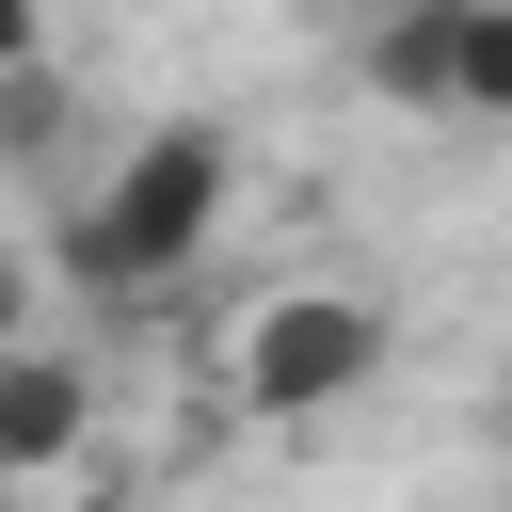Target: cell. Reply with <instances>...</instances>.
Returning <instances> with one entry per match:
<instances>
[{"label":"cell","instance_id":"cell-1","mask_svg":"<svg viewBox=\"0 0 512 512\" xmlns=\"http://www.w3.org/2000/svg\"><path fill=\"white\" fill-rule=\"evenodd\" d=\"M224 208H240V144L208 128V112H160V128H128V160L96 176V208H80V288H176L208 240H224Z\"/></svg>","mask_w":512,"mask_h":512},{"label":"cell","instance_id":"cell-2","mask_svg":"<svg viewBox=\"0 0 512 512\" xmlns=\"http://www.w3.org/2000/svg\"><path fill=\"white\" fill-rule=\"evenodd\" d=\"M384 352H400V320L368 288H256V320L224 336V400L256 432H320L384 384Z\"/></svg>","mask_w":512,"mask_h":512},{"label":"cell","instance_id":"cell-3","mask_svg":"<svg viewBox=\"0 0 512 512\" xmlns=\"http://www.w3.org/2000/svg\"><path fill=\"white\" fill-rule=\"evenodd\" d=\"M80 448H96V368L48 352V336H16V352H0V480L32 496V480H64Z\"/></svg>","mask_w":512,"mask_h":512},{"label":"cell","instance_id":"cell-4","mask_svg":"<svg viewBox=\"0 0 512 512\" xmlns=\"http://www.w3.org/2000/svg\"><path fill=\"white\" fill-rule=\"evenodd\" d=\"M448 16H464V0H368V16H352V64H368L384 112H432V128H448Z\"/></svg>","mask_w":512,"mask_h":512},{"label":"cell","instance_id":"cell-5","mask_svg":"<svg viewBox=\"0 0 512 512\" xmlns=\"http://www.w3.org/2000/svg\"><path fill=\"white\" fill-rule=\"evenodd\" d=\"M448 128H512V0L448 16Z\"/></svg>","mask_w":512,"mask_h":512},{"label":"cell","instance_id":"cell-6","mask_svg":"<svg viewBox=\"0 0 512 512\" xmlns=\"http://www.w3.org/2000/svg\"><path fill=\"white\" fill-rule=\"evenodd\" d=\"M64 144V64H0V160H48Z\"/></svg>","mask_w":512,"mask_h":512},{"label":"cell","instance_id":"cell-7","mask_svg":"<svg viewBox=\"0 0 512 512\" xmlns=\"http://www.w3.org/2000/svg\"><path fill=\"white\" fill-rule=\"evenodd\" d=\"M0 64H48V0H0Z\"/></svg>","mask_w":512,"mask_h":512},{"label":"cell","instance_id":"cell-8","mask_svg":"<svg viewBox=\"0 0 512 512\" xmlns=\"http://www.w3.org/2000/svg\"><path fill=\"white\" fill-rule=\"evenodd\" d=\"M16 336H32V272L0 256V352H16Z\"/></svg>","mask_w":512,"mask_h":512},{"label":"cell","instance_id":"cell-9","mask_svg":"<svg viewBox=\"0 0 512 512\" xmlns=\"http://www.w3.org/2000/svg\"><path fill=\"white\" fill-rule=\"evenodd\" d=\"M496 432H512V352H496Z\"/></svg>","mask_w":512,"mask_h":512},{"label":"cell","instance_id":"cell-10","mask_svg":"<svg viewBox=\"0 0 512 512\" xmlns=\"http://www.w3.org/2000/svg\"><path fill=\"white\" fill-rule=\"evenodd\" d=\"M336 16H368V0H336Z\"/></svg>","mask_w":512,"mask_h":512},{"label":"cell","instance_id":"cell-11","mask_svg":"<svg viewBox=\"0 0 512 512\" xmlns=\"http://www.w3.org/2000/svg\"><path fill=\"white\" fill-rule=\"evenodd\" d=\"M0 512H16V480H0Z\"/></svg>","mask_w":512,"mask_h":512}]
</instances>
